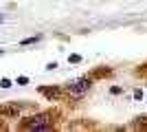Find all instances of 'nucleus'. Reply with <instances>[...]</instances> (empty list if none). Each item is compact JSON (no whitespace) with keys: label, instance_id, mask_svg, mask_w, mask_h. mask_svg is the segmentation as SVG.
<instances>
[{"label":"nucleus","instance_id":"nucleus-1","mask_svg":"<svg viewBox=\"0 0 147 132\" xmlns=\"http://www.w3.org/2000/svg\"><path fill=\"white\" fill-rule=\"evenodd\" d=\"M55 126V119L51 112H40V114H33V117H26L22 121V128L29 132H35V130H51Z\"/></svg>","mask_w":147,"mask_h":132},{"label":"nucleus","instance_id":"nucleus-2","mask_svg":"<svg viewBox=\"0 0 147 132\" xmlns=\"http://www.w3.org/2000/svg\"><path fill=\"white\" fill-rule=\"evenodd\" d=\"M90 86H92L90 77H77V79H73V82H68L66 86H64V93H66L68 97H73V99H81V97L90 90Z\"/></svg>","mask_w":147,"mask_h":132},{"label":"nucleus","instance_id":"nucleus-3","mask_svg":"<svg viewBox=\"0 0 147 132\" xmlns=\"http://www.w3.org/2000/svg\"><path fill=\"white\" fill-rule=\"evenodd\" d=\"M40 93H42V95H49L51 99H53V97L59 95V90H57V88H40Z\"/></svg>","mask_w":147,"mask_h":132},{"label":"nucleus","instance_id":"nucleus-4","mask_svg":"<svg viewBox=\"0 0 147 132\" xmlns=\"http://www.w3.org/2000/svg\"><path fill=\"white\" fill-rule=\"evenodd\" d=\"M35 42H40V35H35V38H26V40H22V46H29V44H35Z\"/></svg>","mask_w":147,"mask_h":132},{"label":"nucleus","instance_id":"nucleus-5","mask_svg":"<svg viewBox=\"0 0 147 132\" xmlns=\"http://www.w3.org/2000/svg\"><path fill=\"white\" fill-rule=\"evenodd\" d=\"M16 84H18V86H26V84H29V77L20 75V77H18V82H16Z\"/></svg>","mask_w":147,"mask_h":132},{"label":"nucleus","instance_id":"nucleus-6","mask_svg":"<svg viewBox=\"0 0 147 132\" xmlns=\"http://www.w3.org/2000/svg\"><path fill=\"white\" fill-rule=\"evenodd\" d=\"M0 86H2V88H11V79L2 77V79H0Z\"/></svg>","mask_w":147,"mask_h":132},{"label":"nucleus","instance_id":"nucleus-7","mask_svg":"<svg viewBox=\"0 0 147 132\" xmlns=\"http://www.w3.org/2000/svg\"><path fill=\"white\" fill-rule=\"evenodd\" d=\"M68 62H73V64H79V62H81V57H79V55H70V57H68Z\"/></svg>","mask_w":147,"mask_h":132},{"label":"nucleus","instance_id":"nucleus-8","mask_svg":"<svg viewBox=\"0 0 147 132\" xmlns=\"http://www.w3.org/2000/svg\"><path fill=\"white\" fill-rule=\"evenodd\" d=\"M57 68V62H51V64H46V70H55Z\"/></svg>","mask_w":147,"mask_h":132},{"label":"nucleus","instance_id":"nucleus-9","mask_svg":"<svg viewBox=\"0 0 147 132\" xmlns=\"http://www.w3.org/2000/svg\"><path fill=\"white\" fill-rule=\"evenodd\" d=\"M134 99H143V90H134Z\"/></svg>","mask_w":147,"mask_h":132},{"label":"nucleus","instance_id":"nucleus-10","mask_svg":"<svg viewBox=\"0 0 147 132\" xmlns=\"http://www.w3.org/2000/svg\"><path fill=\"white\" fill-rule=\"evenodd\" d=\"M110 93H112V95H121V88H119V86H114V88L110 90Z\"/></svg>","mask_w":147,"mask_h":132},{"label":"nucleus","instance_id":"nucleus-11","mask_svg":"<svg viewBox=\"0 0 147 132\" xmlns=\"http://www.w3.org/2000/svg\"><path fill=\"white\" fill-rule=\"evenodd\" d=\"M2 20H5V16H2V13H0V22H2Z\"/></svg>","mask_w":147,"mask_h":132},{"label":"nucleus","instance_id":"nucleus-12","mask_svg":"<svg viewBox=\"0 0 147 132\" xmlns=\"http://www.w3.org/2000/svg\"><path fill=\"white\" fill-rule=\"evenodd\" d=\"M0 53H2V51H0Z\"/></svg>","mask_w":147,"mask_h":132}]
</instances>
